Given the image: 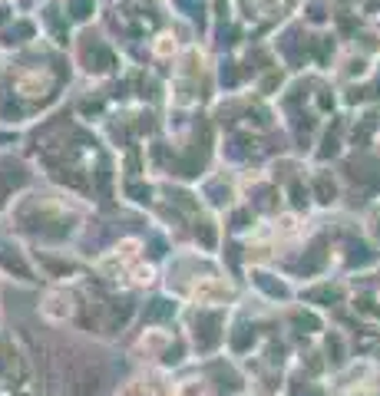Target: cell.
<instances>
[{"label": "cell", "mask_w": 380, "mask_h": 396, "mask_svg": "<svg viewBox=\"0 0 380 396\" xmlns=\"http://www.w3.org/2000/svg\"><path fill=\"white\" fill-rule=\"evenodd\" d=\"M96 386H100V373H96V370H83V373L70 383V393L66 396H93Z\"/></svg>", "instance_id": "6da1fadb"}, {"label": "cell", "mask_w": 380, "mask_h": 396, "mask_svg": "<svg viewBox=\"0 0 380 396\" xmlns=\"http://www.w3.org/2000/svg\"><path fill=\"white\" fill-rule=\"evenodd\" d=\"M314 188H318V198H321V202H331V198H334V182H331L328 175H321L318 182H314Z\"/></svg>", "instance_id": "7a4b0ae2"}, {"label": "cell", "mask_w": 380, "mask_h": 396, "mask_svg": "<svg viewBox=\"0 0 380 396\" xmlns=\"http://www.w3.org/2000/svg\"><path fill=\"white\" fill-rule=\"evenodd\" d=\"M172 314V304L169 301H155L153 307H149V320H162V317Z\"/></svg>", "instance_id": "3957f363"}, {"label": "cell", "mask_w": 380, "mask_h": 396, "mask_svg": "<svg viewBox=\"0 0 380 396\" xmlns=\"http://www.w3.org/2000/svg\"><path fill=\"white\" fill-rule=\"evenodd\" d=\"M70 7H73V17H76V20H83V17H90V11H93V4H90V0H70Z\"/></svg>", "instance_id": "277c9868"}, {"label": "cell", "mask_w": 380, "mask_h": 396, "mask_svg": "<svg viewBox=\"0 0 380 396\" xmlns=\"http://www.w3.org/2000/svg\"><path fill=\"white\" fill-rule=\"evenodd\" d=\"M198 238H202V244H206V248H212V244H215V232H212V224H208V222L198 224Z\"/></svg>", "instance_id": "5b68a950"}, {"label": "cell", "mask_w": 380, "mask_h": 396, "mask_svg": "<svg viewBox=\"0 0 380 396\" xmlns=\"http://www.w3.org/2000/svg\"><path fill=\"white\" fill-rule=\"evenodd\" d=\"M238 73H235V63H225V70H222V83H228V86H235Z\"/></svg>", "instance_id": "8992f818"}, {"label": "cell", "mask_w": 380, "mask_h": 396, "mask_svg": "<svg viewBox=\"0 0 380 396\" xmlns=\"http://www.w3.org/2000/svg\"><path fill=\"white\" fill-rule=\"evenodd\" d=\"M291 195H295V198H291V202L298 205V208H301V205H304V202H308V198H304V188H301V185H298V182L291 185Z\"/></svg>", "instance_id": "52a82bcc"}, {"label": "cell", "mask_w": 380, "mask_h": 396, "mask_svg": "<svg viewBox=\"0 0 380 396\" xmlns=\"http://www.w3.org/2000/svg\"><path fill=\"white\" fill-rule=\"evenodd\" d=\"M129 195H136L139 202H146V198H149V188H143V185H129Z\"/></svg>", "instance_id": "ba28073f"}, {"label": "cell", "mask_w": 380, "mask_h": 396, "mask_svg": "<svg viewBox=\"0 0 380 396\" xmlns=\"http://www.w3.org/2000/svg\"><path fill=\"white\" fill-rule=\"evenodd\" d=\"M334 152H338V139H334V136H328V143H324L321 155H334Z\"/></svg>", "instance_id": "9c48e42d"}, {"label": "cell", "mask_w": 380, "mask_h": 396, "mask_svg": "<svg viewBox=\"0 0 380 396\" xmlns=\"http://www.w3.org/2000/svg\"><path fill=\"white\" fill-rule=\"evenodd\" d=\"M314 301H334V297H338V291H328V287H324V291H314Z\"/></svg>", "instance_id": "30bf717a"}, {"label": "cell", "mask_w": 380, "mask_h": 396, "mask_svg": "<svg viewBox=\"0 0 380 396\" xmlns=\"http://www.w3.org/2000/svg\"><path fill=\"white\" fill-rule=\"evenodd\" d=\"M179 4H182L185 11H192V17H198V13H202V4H196V0H179Z\"/></svg>", "instance_id": "8fae6325"}, {"label": "cell", "mask_w": 380, "mask_h": 396, "mask_svg": "<svg viewBox=\"0 0 380 396\" xmlns=\"http://www.w3.org/2000/svg\"><path fill=\"white\" fill-rule=\"evenodd\" d=\"M311 20H324V7H321V4L311 7Z\"/></svg>", "instance_id": "7c38bea8"}]
</instances>
